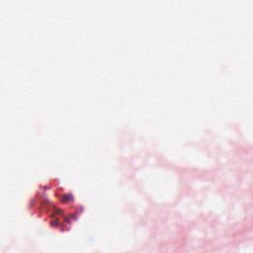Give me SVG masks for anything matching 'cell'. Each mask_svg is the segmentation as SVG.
<instances>
[{
    "instance_id": "1",
    "label": "cell",
    "mask_w": 253,
    "mask_h": 253,
    "mask_svg": "<svg viewBox=\"0 0 253 253\" xmlns=\"http://www.w3.org/2000/svg\"><path fill=\"white\" fill-rule=\"evenodd\" d=\"M31 207L39 216L60 229L68 228L82 211L81 206L75 204L71 193L65 192L55 181L44 185L37 192Z\"/></svg>"
}]
</instances>
